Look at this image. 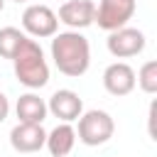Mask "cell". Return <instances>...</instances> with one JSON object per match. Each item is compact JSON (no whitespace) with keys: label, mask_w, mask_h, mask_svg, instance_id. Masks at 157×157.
<instances>
[{"label":"cell","mask_w":157,"mask_h":157,"mask_svg":"<svg viewBox=\"0 0 157 157\" xmlns=\"http://www.w3.org/2000/svg\"><path fill=\"white\" fill-rule=\"evenodd\" d=\"M52 59L54 66L71 78H78L88 71L91 66V44L88 39L78 32V29H66V32H56L52 37Z\"/></svg>","instance_id":"obj_1"},{"label":"cell","mask_w":157,"mask_h":157,"mask_svg":"<svg viewBox=\"0 0 157 157\" xmlns=\"http://www.w3.org/2000/svg\"><path fill=\"white\" fill-rule=\"evenodd\" d=\"M12 66H15L17 81L32 91L49 83V64L44 59V49L32 37H25L17 54L12 56Z\"/></svg>","instance_id":"obj_2"},{"label":"cell","mask_w":157,"mask_h":157,"mask_svg":"<svg viewBox=\"0 0 157 157\" xmlns=\"http://www.w3.org/2000/svg\"><path fill=\"white\" fill-rule=\"evenodd\" d=\"M115 132V123L110 118V113L105 110H86L78 115V130H76V137L86 145V147H98V145H105Z\"/></svg>","instance_id":"obj_3"},{"label":"cell","mask_w":157,"mask_h":157,"mask_svg":"<svg viewBox=\"0 0 157 157\" xmlns=\"http://www.w3.org/2000/svg\"><path fill=\"white\" fill-rule=\"evenodd\" d=\"M22 29L32 39H47L59 32V17L49 5H27L22 12Z\"/></svg>","instance_id":"obj_4"},{"label":"cell","mask_w":157,"mask_h":157,"mask_svg":"<svg viewBox=\"0 0 157 157\" xmlns=\"http://www.w3.org/2000/svg\"><path fill=\"white\" fill-rule=\"evenodd\" d=\"M137 10V2L135 0H101L96 5V15H93V22L105 29V32H113V29H120L125 27L132 15Z\"/></svg>","instance_id":"obj_5"},{"label":"cell","mask_w":157,"mask_h":157,"mask_svg":"<svg viewBox=\"0 0 157 157\" xmlns=\"http://www.w3.org/2000/svg\"><path fill=\"white\" fill-rule=\"evenodd\" d=\"M147 39H145V32L137 29V27H120V29H113L108 32V39H105V47L108 52L115 56V59H130V56H137L142 54Z\"/></svg>","instance_id":"obj_6"},{"label":"cell","mask_w":157,"mask_h":157,"mask_svg":"<svg viewBox=\"0 0 157 157\" xmlns=\"http://www.w3.org/2000/svg\"><path fill=\"white\" fill-rule=\"evenodd\" d=\"M47 142V130L37 123H17L10 130V145L15 152L29 155V152H39Z\"/></svg>","instance_id":"obj_7"},{"label":"cell","mask_w":157,"mask_h":157,"mask_svg":"<svg viewBox=\"0 0 157 157\" xmlns=\"http://www.w3.org/2000/svg\"><path fill=\"white\" fill-rule=\"evenodd\" d=\"M47 110H49L54 118H59L61 123H74V120H78V115L83 113V101H81V96H78L76 91H71V88H59V91L52 93V98H49V103H47Z\"/></svg>","instance_id":"obj_8"},{"label":"cell","mask_w":157,"mask_h":157,"mask_svg":"<svg viewBox=\"0 0 157 157\" xmlns=\"http://www.w3.org/2000/svg\"><path fill=\"white\" fill-rule=\"evenodd\" d=\"M93 15H96V2L93 0H66L61 2L56 17L61 25H66L69 29H86L88 25H93Z\"/></svg>","instance_id":"obj_9"},{"label":"cell","mask_w":157,"mask_h":157,"mask_svg":"<svg viewBox=\"0 0 157 157\" xmlns=\"http://www.w3.org/2000/svg\"><path fill=\"white\" fill-rule=\"evenodd\" d=\"M103 88L110 96H128L135 88V69L125 61H113L103 71Z\"/></svg>","instance_id":"obj_10"},{"label":"cell","mask_w":157,"mask_h":157,"mask_svg":"<svg viewBox=\"0 0 157 157\" xmlns=\"http://www.w3.org/2000/svg\"><path fill=\"white\" fill-rule=\"evenodd\" d=\"M15 113H17V120L20 123H37V125H42L49 110H47V101L29 91V93H22L17 98Z\"/></svg>","instance_id":"obj_11"},{"label":"cell","mask_w":157,"mask_h":157,"mask_svg":"<svg viewBox=\"0 0 157 157\" xmlns=\"http://www.w3.org/2000/svg\"><path fill=\"white\" fill-rule=\"evenodd\" d=\"M74 145H76V130L71 128V123H59L52 132H47L44 147L49 150L52 157H66V155H71Z\"/></svg>","instance_id":"obj_12"},{"label":"cell","mask_w":157,"mask_h":157,"mask_svg":"<svg viewBox=\"0 0 157 157\" xmlns=\"http://www.w3.org/2000/svg\"><path fill=\"white\" fill-rule=\"evenodd\" d=\"M25 37L27 34L22 29H17V27H2L0 29V56L12 61V56L17 54L20 44L25 42Z\"/></svg>","instance_id":"obj_13"},{"label":"cell","mask_w":157,"mask_h":157,"mask_svg":"<svg viewBox=\"0 0 157 157\" xmlns=\"http://www.w3.org/2000/svg\"><path fill=\"white\" fill-rule=\"evenodd\" d=\"M135 86H140L145 93H157V61H145L140 71L135 74Z\"/></svg>","instance_id":"obj_14"},{"label":"cell","mask_w":157,"mask_h":157,"mask_svg":"<svg viewBox=\"0 0 157 157\" xmlns=\"http://www.w3.org/2000/svg\"><path fill=\"white\" fill-rule=\"evenodd\" d=\"M7 115H10V101H7V96L0 91V123H2Z\"/></svg>","instance_id":"obj_15"},{"label":"cell","mask_w":157,"mask_h":157,"mask_svg":"<svg viewBox=\"0 0 157 157\" xmlns=\"http://www.w3.org/2000/svg\"><path fill=\"white\" fill-rule=\"evenodd\" d=\"M2 7H5V0H0V12H2Z\"/></svg>","instance_id":"obj_16"},{"label":"cell","mask_w":157,"mask_h":157,"mask_svg":"<svg viewBox=\"0 0 157 157\" xmlns=\"http://www.w3.org/2000/svg\"><path fill=\"white\" fill-rule=\"evenodd\" d=\"M12 2H25V0H12Z\"/></svg>","instance_id":"obj_17"}]
</instances>
